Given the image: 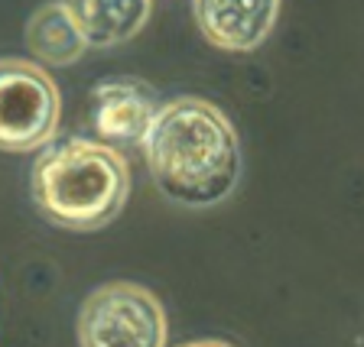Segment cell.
Listing matches in <instances>:
<instances>
[{"instance_id": "obj_8", "label": "cell", "mask_w": 364, "mask_h": 347, "mask_svg": "<svg viewBox=\"0 0 364 347\" xmlns=\"http://www.w3.org/2000/svg\"><path fill=\"white\" fill-rule=\"evenodd\" d=\"M26 45L39 62L49 65H72L88 49L82 30L62 4H43L39 10H33V16L26 20Z\"/></svg>"}, {"instance_id": "obj_5", "label": "cell", "mask_w": 364, "mask_h": 347, "mask_svg": "<svg viewBox=\"0 0 364 347\" xmlns=\"http://www.w3.org/2000/svg\"><path fill=\"white\" fill-rule=\"evenodd\" d=\"M156 111V94L140 78H107L91 88L88 98L91 130L107 146L144 143Z\"/></svg>"}, {"instance_id": "obj_7", "label": "cell", "mask_w": 364, "mask_h": 347, "mask_svg": "<svg viewBox=\"0 0 364 347\" xmlns=\"http://www.w3.org/2000/svg\"><path fill=\"white\" fill-rule=\"evenodd\" d=\"M95 49L121 45L146 26L153 0H59Z\"/></svg>"}, {"instance_id": "obj_6", "label": "cell", "mask_w": 364, "mask_h": 347, "mask_svg": "<svg viewBox=\"0 0 364 347\" xmlns=\"http://www.w3.org/2000/svg\"><path fill=\"white\" fill-rule=\"evenodd\" d=\"M283 0H192L202 36L228 53H254L280 20Z\"/></svg>"}, {"instance_id": "obj_2", "label": "cell", "mask_w": 364, "mask_h": 347, "mask_svg": "<svg viewBox=\"0 0 364 347\" xmlns=\"http://www.w3.org/2000/svg\"><path fill=\"white\" fill-rule=\"evenodd\" d=\"M30 192L46 221L68 231H98L124 211L130 169L114 146L72 136L46 143L33 163Z\"/></svg>"}, {"instance_id": "obj_3", "label": "cell", "mask_w": 364, "mask_h": 347, "mask_svg": "<svg viewBox=\"0 0 364 347\" xmlns=\"http://www.w3.org/2000/svg\"><path fill=\"white\" fill-rule=\"evenodd\" d=\"M59 111V84L43 65L0 59V150L30 153L53 143Z\"/></svg>"}, {"instance_id": "obj_4", "label": "cell", "mask_w": 364, "mask_h": 347, "mask_svg": "<svg viewBox=\"0 0 364 347\" xmlns=\"http://www.w3.org/2000/svg\"><path fill=\"white\" fill-rule=\"evenodd\" d=\"M78 344L85 347H163L166 312L146 286L107 282L78 312Z\"/></svg>"}, {"instance_id": "obj_1", "label": "cell", "mask_w": 364, "mask_h": 347, "mask_svg": "<svg viewBox=\"0 0 364 347\" xmlns=\"http://www.w3.org/2000/svg\"><path fill=\"white\" fill-rule=\"evenodd\" d=\"M140 146L159 192L186 208L225 202L241 179V143L235 127L202 98L163 104Z\"/></svg>"}]
</instances>
